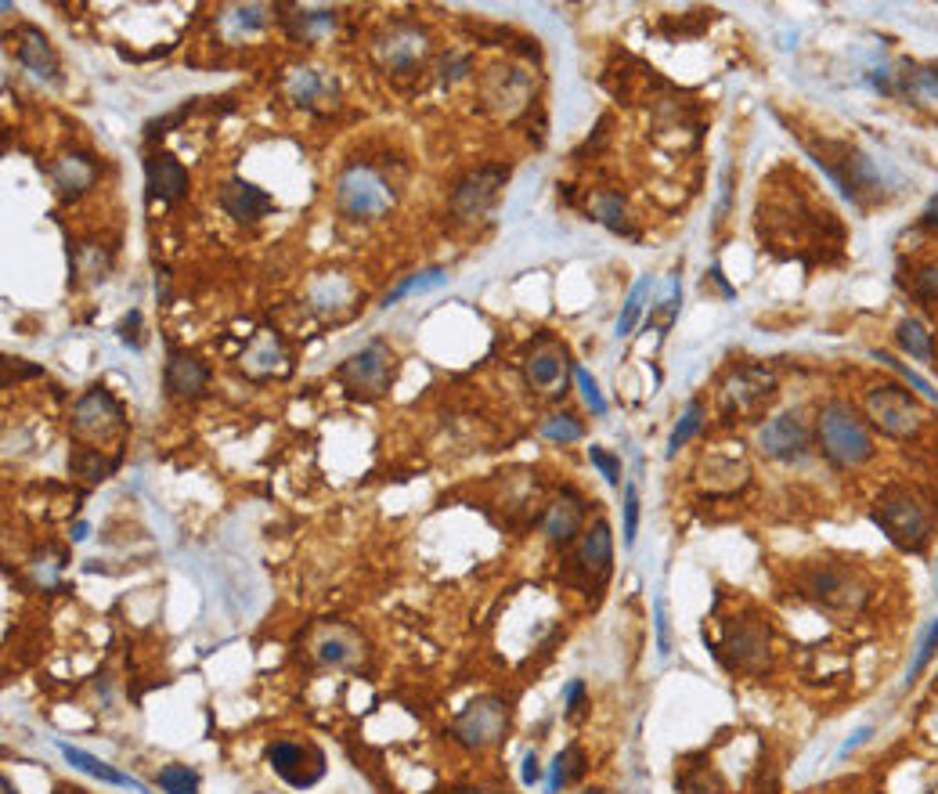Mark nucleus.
Here are the masks:
<instances>
[{
  "instance_id": "nucleus-1",
  "label": "nucleus",
  "mask_w": 938,
  "mask_h": 794,
  "mask_svg": "<svg viewBox=\"0 0 938 794\" xmlns=\"http://www.w3.org/2000/svg\"><path fill=\"white\" fill-rule=\"evenodd\" d=\"M816 434H819V448H824V455L833 466L852 470V466H863L874 459L870 426L849 401H827V405L819 409Z\"/></svg>"
},
{
  "instance_id": "nucleus-2",
  "label": "nucleus",
  "mask_w": 938,
  "mask_h": 794,
  "mask_svg": "<svg viewBox=\"0 0 938 794\" xmlns=\"http://www.w3.org/2000/svg\"><path fill=\"white\" fill-rule=\"evenodd\" d=\"M874 520L884 535H888V542L906 553H924V545L931 542L935 531V510L909 488L881 491V499L874 505Z\"/></svg>"
},
{
  "instance_id": "nucleus-3",
  "label": "nucleus",
  "mask_w": 938,
  "mask_h": 794,
  "mask_svg": "<svg viewBox=\"0 0 938 794\" xmlns=\"http://www.w3.org/2000/svg\"><path fill=\"white\" fill-rule=\"evenodd\" d=\"M801 596L809 603H816L819 610H827L833 618H852L866 607V581L855 575L852 567H838V564H812L801 570Z\"/></svg>"
},
{
  "instance_id": "nucleus-4",
  "label": "nucleus",
  "mask_w": 938,
  "mask_h": 794,
  "mask_svg": "<svg viewBox=\"0 0 938 794\" xmlns=\"http://www.w3.org/2000/svg\"><path fill=\"white\" fill-rule=\"evenodd\" d=\"M336 210L350 220H380L394 206V185L369 163H350L347 171L336 177Z\"/></svg>"
},
{
  "instance_id": "nucleus-5",
  "label": "nucleus",
  "mask_w": 938,
  "mask_h": 794,
  "mask_svg": "<svg viewBox=\"0 0 938 794\" xmlns=\"http://www.w3.org/2000/svg\"><path fill=\"white\" fill-rule=\"evenodd\" d=\"M866 415L881 434L888 437H917L924 429V409L920 401L909 394V390L895 387V383H881L866 394Z\"/></svg>"
},
{
  "instance_id": "nucleus-6",
  "label": "nucleus",
  "mask_w": 938,
  "mask_h": 794,
  "mask_svg": "<svg viewBox=\"0 0 938 794\" xmlns=\"http://www.w3.org/2000/svg\"><path fill=\"white\" fill-rule=\"evenodd\" d=\"M336 380L355 398H383L390 390V380H394V350L383 340L364 344L336 369Z\"/></svg>"
},
{
  "instance_id": "nucleus-7",
  "label": "nucleus",
  "mask_w": 938,
  "mask_h": 794,
  "mask_svg": "<svg viewBox=\"0 0 938 794\" xmlns=\"http://www.w3.org/2000/svg\"><path fill=\"white\" fill-rule=\"evenodd\" d=\"M776 398V376L762 366H744L737 369L722 387V415L726 423H748L759 420L768 409V401Z\"/></svg>"
},
{
  "instance_id": "nucleus-8",
  "label": "nucleus",
  "mask_w": 938,
  "mask_h": 794,
  "mask_svg": "<svg viewBox=\"0 0 938 794\" xmlns=\"http://www.w3.org/2000/svg\"><path fill=\"white\" fill-rule=\"evenodd\" d=\"M505 726H510V700L488 694V697H477L462 715H455L451 737L469 751H484L491 744H499Z\"/></svg>"
},
{
  "instance_id": "nucleus-9",
  "label": "nucleus",
  "mask_w": 938,
  "mask_h": 794,
  "mask_svg": "<svg viewBox=\"0 0 938 794\" xmlns=\"http://www.w3.org/2000/svg\"><path fill=\"white\" fill-rule=\"evenodd\" d=\"M722 661L726 668L744 672V675H759L768 668L773 661V643H768V624L762 618H740L737 624L726 629L722 640Z\"/></svg>"
},
{
  "instance_id": "nucleus-10",
  "label": "nucleus",
  "mask_w": 938,
  "mask_h": 794,
  "mask_svg": "<svg viewBox=\"0 0 938 794\" xmlns=\"http://www.w3.org/2000/svg\"><path fill=\"white\" fill-rule=\"evenodd\" d=\"M73 434L87 445H106L123 434V409L106 387H90L73 409Z\"/></svg>"
},
{
  "instance_id": "nucleus-11",
  "label": "nucleus",
  "mask_w": 938,
  "mask_h": 794,
  "mask_svg": "<svg viewBox=\"0 0 938 794\" xmlns=\"http://www.w3.org/2000/svg\"><path fill=\"white\" fill-rule=\"evenodd\" d=\"M375 58L386 73H415L429 55V33L423 25L412 22H394L375 36Z\"/></svg>"
},
{
  "instance_id": "nucleus-12",
  "label": "nucleus",
  "mask_w": 938,
  "mask_h": 794,
  "mask_svg": "<svg viewBox=\"0 0 938 794\" xmlns=\"http://www.w3.org/2000/svg\"><path fill=\"white\" fill-rule=\"evenodd\" d=\"M268 765L296 791L315 787L325 776V754L315 744H296V740H275L268 748Z\"/></svg>"
},
{
  "instance_id": "nucleus-13",
  "label": "nucleus",
  "mask_w": 938,
  "mask_h": 794,
  "mask_svg": "<svg viewBox=\"0 0 938 794\" xmlns=\"http://www.w3.org/2000/svg\"><path fill=\"white\" fill-rule=\"evenodd\" d=\"M505 174L502 166H484V171L469 174L459 181V188L451 195V210L459 214L462 220H480L491 214V206L499 203V192L505 185Z\"/></svg>"
},
{
  "instance_id": "nucleus-14",
  "label": "nucleus",
  "mask_w": 938,
  "mask_h": 794,
  "mask_svg": "<svg viewBox=\"0 0 938 794\" xmlns=\"http://www.w3.org/2000/svg\"><path fill=\"white\" fill-rule=\"evenodd\" d=\"M759 448L768 459H779V463L805 459V452H809V426H805L801 412H784V415H776V420H768L759 429Z\"/></svg>"
},
{
  "instance_id": "nucleus-15",
  "label": "nucleus",
  "mask_w": 938,
  "mask_h": 794,
  "mask_svg": "<svg viewBox=\"0 0 938 794\" xmlns=\"http://www.w3.org/2000/svg\"><path fill=\"white\" fill-rule=\"evenodd\" d=\"M145 185L152 199H160L166 206L181 203L188 195V171L181 166L177 155L171 152H155L145 160Z\"/></svg>"
},
{
  "instance_id": "nucleus-16",
  "label": "nucleus",
  "mask_w": 938,
  "mask_h": 794,
  "mask_svg": "<svg viewBox=\"0 0 938 794\" xmlns=\"http://www.w3.org/2000/svg\"><path fill=\"white\" fill-rule=\"evenodd\" d=\"M242 372L253 376V380H271V376L290 372V350H285L282 336L271 329H260L242 355Z\"/></svg>"
},
{
  "instance_id": "nucleus-17",
  "label": "nucleus",
  "mask_w": 938,
  "mask_h": 794,
  "mask_svg": "<svg viewBox=\"0 0 938 794\" xmlns=\"http://www.w3.org/2000/svg\"><path fill=\"white\" fill-rule=\"evenodd\" d=\"M567 350L556 347L553 340H542L538 347L527 355V383L542 394H559V387H567Z\"/></svg>"
},
{
  "instance_id": "nucleus-18",
  "label": "nucleus",
  "mask_w": 938,
  "mask_h": 794,
  "mask_svg": "<svg viewBox=\"0 0 938 794\" xmlns=\"http://www.w3.org/2000/svg\"><path fill=\"white\" fill-rule=\"evenodd\" d=\"M220 206H225V214L239 220V225H253V220L275 210V199H271L264 188L250 185L246 177H231L228 185L220 188Z\"/></svg>"
},
{
  "instance_id": "nucleus-19",
  "label": "nucleus",
  "mask_w": 938,
  "mask_h": 794,
  "mask_svg": "<svg viewBox=\"0 0 938 794\" xmlns=\"http://www.w3.org/2000/svg\"><path fill=\"white\" fill-rule=\"evenodd\" d=\"M163 380L174 398H199L206 394V387H210V366H206L203 358L188 355V350H171V355H166Z\"/></svg>"
},
{
  "instance_id": "nucleus-20",
  "label": "nucleus",
  "mask_w": 938,
  "mask_h": 794,
  "mask_svg": "<svg viewBox=\"0 0 938 794\" xmlns=\"http://www.w3.org/2000/svg\"><path fill=\"white\" fill-rule=\"evenodd\" d=\"M610 567H614V535H610L607 520H596V524L581 535L578 545V570L592 581H607Z\"/></svg>"
},
{
  "instance_id": "nucleus-21",
  "label": "nucleus",
  "mask_w": 938,
  "mask_h": 794,
  "mask_svg": "<svg viewBox=\"0 0 938 794\" xmlns=\"http://www.w3.org/2000/svg\"><path fill=\"white\" fill-rule=\"evenodd\" d=\"M364 654V643L358 632L343 629V624H325L315 635V657L321 665H332V668H350L358 665Z\"/></svg>"
},
{
  "instance_id": "nucleus-22",
  "label": "nucleus",
  "mask_w": 938,
  "mask_h": 794,
  "mask_svg": "<svg viewBox=\"0 0 938 794\" xmlns=\"http://www.w3.org/2000/svg\"><path fill=\"white\" fill-rule=\"evenodd\" d=\"M15 55L33 76H41V80H58V55L44 36V30H36V25H19V51Z\"/></svg>"
},
{
  "instance_id": "nucleus-23",
  "label": "nucleus",
  "mask_w": 938,
  "mask_h": 794,
  "mask_svg": "<svg viewBox=\"0 0 938 794\" xmlns=\"http://www.w3.org/2000/svg\"><path fill=\"white\" fill-rule=\"evenodd\" d=\"M51 177H55V185L65 199H76V195H84L98 181V163L84 152H62L58 160L51 163Z\"/></svg>"
},
{
  "instance_id": "nucleus-24",
  "label": "nucleus",
  "mask_w": 938,
  "mask_h": 794,
  "mask_svg": "<svg viewBox=\"0 0 938 794\" xmlns=\"http://www.w3.org/2000/svg\"><path fill=\"white\" fill-rule=\"evenodd\" d=\"M531 95V76L520 69H491L484 80V98L502 112H516L527 106Z\"/></svg>"
},
{
  "instance_id": "nucleus-25",
  "label": "nucleus",
  "mask_w": 938,
  "mask_h": 794,
  "mask_svg": "<svg viewBox=\"0 0 938 794\" xmlns=\"http://www.w3.org/2000/svg\"><path fill=\"white\" fill-rule=\"evenodd\" d=\"M285 95H290L293 106H318V101H325L329 95H336V84L325 76L321 69H290V76H285Z\"/></svg>"
},
{
  "instance_id": "nucleus-26",
  "label": "nucleus",
  "mask_w": 938,
  "mask_h": 794,
  "mask_svg": "<svg viewBox=\"0 0 938 794\" xmlns=\"http://www.w3.org/2000/svg\"><path fill=\"white\" fill-rule=\"evenodd\" d=\"M282 25L285 33L293 36V41H321V36H329L336 30V11L329 8H296L293 15H282Z\"/></svg>"
},
{
  "instance_id": "nucleus-27",
  "label": "nucleus",
  "mask_w": 938,
  "mask_h": 794,
  "mask_svg": "<svg viewBox=\"0 0 938 794\" xmlns=\"http://www.w3.org/2000/svg\"><path fill=\"white\" fill-rule=\"evenodd\" d=\"M58 751H62V759H65V762L76 765V770L87 773V776L106 780V784H116V787H130V791H138V794H149V787H145V784H138L134 776H127V773H120V770H112L109 762L95 759V754H87V751L73 748V744H58Z\"/></svg>"
},
{
  "instance_id": "nucleus-28",
  "label": "nucleus",
  "mask_w": 938,
  "mask_h": 794,
  "mask_svg": "<svg viewBox=\"0 0 938 794\" xmlns=\"http://www.w3.org/2000/svg\"><path fill=\"white\" fill-rule=\"evenodd\" d=\"M578 531H581V502L575 494H564V499L553 502L549 516H545V535H549L553 545H570Z\"/></svg>"
},
{
  "instance_id": "nucleus-29",
  "label": "nucleus",
  "mask_w": 938,
  "mask_h": 794,
  "mask_svg": "<svg viewBox=\"0 0 938 794\" xmlns=\"http://www.w3.org/2000/svg\"><path fill=\"white\" fill-rule=\"evenodd\" d=\"M271 11H275L271 4H234L220 15V25H225L231 36H246V33L264 30L271 22Z\"/></svg>"
},
{
  "instance_id": "nucleus-30",
  "label": "nucleus",
  "mask_w": 938,
  "mask_h": 794,
  "mask_svg": "<svg viewBox=\"0 0 938 794\" xmlns=\"http://www.w3.org/2000/svg\"><path fill=\"white\" fill-rule=\"evenodd\" d=\"M69 470L73 477L87 480V485H98V480H106L116 470V459H106L98 448H76L69 459Z\"/></svg>"
},
{
  "instance_id": "nucleus-31",
  "label": "nucleus",
  "mask_w": 938,
  "mask_h": 794,
  "mask_svg": "<svg viewBox=\"0 0 938 794\" xmlns=\"http://www.w3.org/2000/svg\"><path fill=\"white\" fill-rule=\"evenodd\" d=\"M347 301H350V282L347 279H340V275H332V279H325L321 285L315 293H310V304H315L321 315H343L347 311Z\"/></svg>"
},
{
  "instance_id": "nucleus-32",
  "label": "nucleus",
  "mask_w": 938,
  "mask_h": 794,
  "mask_svg": "<svg viewBox=\"0 0 938 794\" xmlns=\"http://www.w3.org/2000/svg\"><path fill=\"white\" fill-rule=\"evenodd\" d=\"M898 347L906 350V355H914L917 361H931L935 366V344H931V333L924 329V325L917 318H906L903 325H898Z\"/></svg>"
},
{
  "instance_id": "nucleus-33",
  "label": "nucleus",
  "mask_w": 938,
  "mask_h": 794,
  "mask_svg": "<svg viewBox=\"0 0 938 794\" xmlns=\"http://www.w3.org/2000/svg\"><path fill=\"white\" fill-rule=\"evenodd\" d=\"M542 434L549 437V440H556V445H575V440H581V437H585V426H581L578 415H570V412H553V415H545Z\"/></svg>"
},
{
  "instance_id": "nucleus-34",
  "label": "nucleus",
  "mask_w": 938,
  "mask_h": 794,
  "mask_svg": "<svg viewBox=\"0 0 938 794\" xmlns=\"http://www.w3.org/2000/svg\"><path fill=\"white\" fill-rule=\"evenodd\" d=\"M581 770H585V754H581V748H567V751H559L556 759H553V770H549V794H559V787L570 784V780H575V776H581Z\"/></svg>"
},
{
  "instance_id": "nucleus-35",
  "label": "nucleus",
  "mask_w": 938,
  "mask_h": 794,
  "mask_svg": "<svg viewBox=\"0 0 938 794\" xmlns=\"http://www.w3.org/2000/svg\"><path fill=\"white\" fill-rule=\"evenodd\" d=\"M700 426H704V405H700V401H689V409L683 412L679 426L672 429V440H668V459H672V455H679V448H686L689 440H694V437L700 434Z\"/></svg>"
},
{
  "instance_id": "nucleus-36",
  "label": "nucleus",
  "mask_w": 938,
  "mask_h": 794,
  "mask_svg": "<svg viewBox=\"0 0 938 794\" xmlns=\"http://www.w3.org/2000/svg\"><path fill=\"white\" fill-rule=\"evenodd\" d=\"M448 275L440 268H429V271H419V275H412V279H405L401 285H394V290H390L386 296H383V307H390V304H397V301H405V296H412V293H423V290H434V285H440L445 282Z\"/></svg>"
},
{
  "instance_id": "nucleus-37",
  "label": "nucleus",
  "mask_w": 938,
  "mask_h": 794,
  "mask_svg": "<svg viewBox=\"0 0 938 794\" xmlns=\"http://www.w3.org/2000/svg\"><path fill=\"white\" fill-rule=\"evenodd\" d=\"M160 787L166 794H199V773L188 770V765H163Z\"/></svg>"
},
{
  "instance_id": "nucleus-38",
  "label": "nucleus",
  "mask_w": 938,
  "mask_h": 794,
  "mask_svg": "<svg viewBox=\"0 0 938 794\" xmlns=\"http://www.w3.org/2000/svg\"><path fill=\"white\" fill-rule=\"evenodd\" d=\"M646 293H650V279H640V282L632 285L629 301H624V311H621V318H618V336H629V333L635 329V322H640V315H643Z\"/></svg>"
},
{
  "instance_id": "nucleus-39",
  "label": "nucleus",
  "mask_w": 938,
  "mask_h": 794,
  "mask_svg": "<svg viewBox=\"0 0 938 794\" xmlns=\"http://www.w3.org/2000/svg\"><path fill=\"white\" fill-rule=\"evenodd\" d=\"M635 535H640V491L635 485L624 488V545H635Z\"/></svg>"
},
{
  "instance_id": "nucleus-40",
  "label": "nucleus",
  "mask_w": 938,
  "mask_h": 794,
  "mask_svg": "<svg viewBox=\"0 0 938 794\" xmlns=\"http://www.w3.org/2000/svg\"><path fill=\"white\" fill-rule=\"evenodd\" d=\"M874 355H877V358L884 361V366H892V369H895L898 376H903V380H906L909 387H914V390H920L924 398H928V401H935V405H938V390H931V383L924 380V376H917L914 369H906L903 361H895L892 355H884V350H874Z\"/></svg>"
},
{
  "instance_id": "nucleus-41",
  "label": "nucleus",
  "mask_w": 938,
  "mask_h": 794,
  "mask_svg": "<svg viewBox=\"0 0 938 794\" xmlns=\"http://www.w3.org/2000/svg\"><path fill=\"white\" fill-rule=\"evenodd\" d=\"M935 650H938V618H935V624L928 629V635H924L920 640V650H917V657H914V665H909V675H906V683H914L917 675L928 668V661L935 657Z\"/></svg>"
},
{
  "instance_id": "nucleus-42",
  "label": "nucleus",
  "mask_w": 938,
  "mask_h": 794,
  "mask_svg": "<svg viewBox=\"0 0 938 794\" xmlns=\"http://www.w3.org/2000/svg\"><path fill=\"white\" fill-rule=\"evenodd\" d=\"M575 380H578V387H581V398H585V405H589L596 415H603L607 412V401H603V394H599V383L592 380L589 376V369H575Z\"/></svg>"
},
{
  "instance_id": "nucleus-43",
  "label": "nucleus",
  "mask_w": 938,
  "mask_h": 794,
  "mask_svg": "<svg viewBox=\"0 0 938 794\" xmlns=\"http://www.w3.org/2000/svg\"><path fill=\"white\" fill-rule=\"evenodd\" d=\"M914 290L920 301H938V260H928L917 275H914Z\"/></svg>"
},
{
  "instance_id": "nucleus-44",
  "label": "nucleus",
  "mask_w": 938,
  "mask_h": 794,
  "mask_svg": "<svg viewBox=\"0 0 938 794\" xmlns=\"http://www.w3.org/2000/svg\"><path fill=\"white\" fill-rule=\"evenodd\" d=\"M589 459H592V466H596V470L603 474V480H607V485H614V488L621 485V463L614 459V455L592 445V448H589Z\"/></svg>"
},
{
  "instance_id": "nucleus-45",
  "label": "nucleus",
  "mask_w": 938,
  "mask_h": 794,
  "mask_svg": "<svg viewBox=\"0 0 938 794\" xmlns=\"http://www.w3.org/2000/svg\"><path fill=\"white\" fill-rule=\"evenodd\" d=\"M599 217H603L607 228L624 231V206H621V195H599Z\"/></svg>"
},
{
  "instance_id": "nucleus-46",
  "label": "nucleus",
  "mask_w": 938,
  "mask_h": 794,
  "mask_svg": "<svg viewBox=\"0 0 938 794\" xmlns=\"http://www.w3.org/2000/svg\"><path fill=\"white\" fill-rule=\"evenodd\" d=\"M473 69V58L469 55H448L445 58V73H440V80L445 84H455V80H462V76Z\"/></svg>"
},
{
  "instance_id": "nucleus-47",
  "label": "nucleus",
  "mask_w": 938,
  "mask_h": 794,
  "mask_svg": "<svg viewBox=\"0 0 938 794\" xmlns=\"http://www.w3.org/2000/svg\"><path fill=\"white\" fill-rule=\"evenodd\" d=\"M914 80H917V87L924 90V95L938 98V65H920V69L914 73Z\"/></svg>"
},
{
  "instance_id": "nucleus-48",
  "label": "nucleus",
  "mask_w": 938,
  "mask_h": 794,
  "mask_svg": "<svg viewBox=\"0 0 938 794\" xmlns=\"http://www.w3.org/2000/svg\"><path fill=\"white\" fill-rule=\"evenodd\" d=\"M138 325H141V311H130V315L120 322V340H123V344H130V347L141 344V340H138Z\"/></svg>"
},
{
  "instance_id": "nucleus-49",
  "label": "nucleus",
  "mask_w": 938,
  "mask_h": 794,
  "mask_svg": "<svg viewBox=\"0 0 938 794\" xmlns=\"http://www.w3.org/2000/svg\"><path fill=\"white\" fill-rule=\"evenodd\" d=\"M564 700H567L570 715H578V711H581V700H585V683H581V679L567 683V689H564Z\"/></svg>"
},
{
  "instance_id": "nucleus-50",
  "label": "nucleus",
  "mask_w": 938,
  "mask_h": 794,
  "mask_svg": "<svg viewBox=\"0 0 938 794\" xmlns=\"http://www.w3.org/2000/svg\"><path fill=\"white\" fill-rule=\"evenodd\" d=\"M520 780H524L527 787H534V784H538V780H542V765H538V754H534V751L524 759V770H520Z\"/></svg>"
},
{
  "instance_id": "nucleus-51",
  "label": "nucleus",
  "mask_w": 938,
  "mask_h": 794,
  "mask_svg": "<svg viewBox=\"0 0 938 794\" xmlns=\"http://www.w3.org/2000/svg\"><path fill=\"white\" fill-rule=\"evenodd\" d=\"M657 646H661V654H668L672 650V643H668V618H664V603L657 600Z\"/></svg>"
},
{
  "instance_id": "nucleus-52",
  "label": "nucleus",
  "mask_w": 938,
  "mask_h": 794,
  "mask_svg": "<svg viewBox=\"0 0 938 794\" xmlns=\"http://www.w3.org/2000/svg\"><path fill=\"white\" fill-rule=\"evenodd\" d=\"M866 737H870V730H859V733H855V737L849 740V744H844V748H841V754H849L852 748H859V744H863V740H866Z\"/></svg>"
},
{
  "instance_id": "nucleus-53",
  "label": "nucleus",
  "mask_w": 938,
  "mask_h": 794,
  "mask_svg": "<svg viewBox=\"0 0 938 794\" xmlns=\"http://www.w3.org/2000/svg\"><path fill=\"white\" fill-rule=\"evenodd\" d=\"M76 542H84L87 539V524H76V535H73Z\"/></svg>"
},
{
  "instance_id": "nucleus-54",
  "label": "nucleus",
  "mask_w": 938,
  "mask_h": 794,
  "mask_svg": "<svg viewBox=\"0 0 938 794\" xmlns=\"http://www.w3.org/2000/svg\"><path fill=\"white\" fill-rule=\"evenodd\" d=\"M0 787H4V794H19L15 787H11V780H8V776H4V780H0Z\"/></svg>"
},
{
  "instance_id": "nucleus-55",
  "label": "nucleus",
  "mask_w": 938,
  "mask_h": 794,
  "mask_svg": "<svg viewBox=\"0 0 938 794\" xmlns=\"http://www.w3.org/2000/svg\"><path fill=\"white\" fill-rule=\"evenodd\" d=\"M462 794H488V791H462Z\"/></svg>"
},
{
  "instance_id": "nucleus-56",
  "label": "nucleus",
  "mask_w": 938,
  "mask_h": 794,
  "mask_svg": "<svg viewBox=\"0 0 938 794\" xmlns=\"http://www.w3.org/2000/svg\"><path fill=\"white\" fill-rule=\"evenodd\" d=\"M581 794H603V791H581Z\"/></svg>"
},
{
  "instance_id": "nucleus-57",
  "label": "nucleus",
  "mask_w": 938,
  "mask_h": 794,
  "mask_svg": "<svg viewBox=\"0 0 938 794\" xmlns=\"http://www.w3.org/2000/svg\"><path fill=\"white\" fill-rule=\"evenodd\" d=\"M935 366H938V361H935Z\"/></svg>"
}]
</instances>
